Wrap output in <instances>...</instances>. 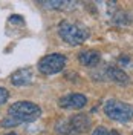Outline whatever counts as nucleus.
<instances>
[{
    "mask_svg": "<svg viewBox=\"0 0 133 135\" xmlns=\"http://www.w3.org/2000/svg\"><path fill=\"white\" fill-rule=\"evenodd\" d=\"M42 115V109L38 104L32 101H17L8 108V117L2 121L3 127H12L18 126L23 123L35 121L37 118Z\"/></svg>",
    "mask_w": 133,
    "mask_h": 135,
    "instance_id": "f257e3e1",
    "label": "nucleus"
},
{
    "mask_svg": "<svg viewBox=\"0 0 133 135\" xmlns=\"http://www.w3.org/2000/svg\"><path fill=\"white\" fill-rule=\"evenodd\" d=\"M92 126L89 115L76 114L69 118H63L55 123V132L61 135H81L87 132Z\"/></svg>",
    "mask_w": 133,
    "mask_h": 135,
    "instance_id": "f03ea898",
    "label": "nucleus"
},
{
    "mask_svg": "<svg viewBox=\"0 0 133 135\" xmlns=\"http://www.w3.org/2000/svg\"><path fill=\"white\" fill-rule=\"evenodd\" d=\"M58 29H60L58 31L60 37L72 46H78V45L84 43L89 38V29L83 25H78V23L63 22Z\"/></svg>",
    "mask_w": 133,
    "mask_h": 135,
    "instance_id": "7ed1b4c3",
    "label": "nucleus"
},
{
    "mask_svg": "<svg viewBox=\"0 0 133 135\" xmlns=\"http://www.w3.org/2000/svg\"><path fill=\"white\" fill-rule=\"evenodd\" d=\"M104 114L118 123H127L133 118V106L121 100H107L104 104Z\"/></svg>",
    "mask_w": 133,
    "mask_h": 135,
    "instance_id": "20e7f679",
    "label": "nucleus"
},
{
    "mask_svg": "<svg viewBox=\"0 0 133 135\" xmlns=\"http://www.w3.org/2000/svg\"><path fill=\"white\" fill-rule=\"evenodd\" d=\"M66 66V55L54 52L49 55H44L38 61V71L44 75H54L63 71V68Z\"/></svg>",
    "mask_w": 133,
    "mask_h": 135,
    "instance_id": "39448f33",
    "label": "nucleus"
},
{
    "mask_svg": "<svg viewBox=\"0 0 133 135\" xmlns=\"http://www.w3.org/2000/svg\"><path fill=\"white\" fill-rule=\"evenodd\" d=\"M58 104L64 109H81L87 104V98L83 94H67L58 100Z\"/></svg>",
    "mask_w": 133,
    "mask_h": 135,
    "instance_id": "423d86ee",
    "label": "nucleus"
},
{
    "mask_svg": "<svg viewBox=\"0 0 133 135\" xmlns=\"http://www.w3.org/2000/svg\"><path fill=\"white\" fill-rule=\"evenodd\" d=\"M32 77L34 72L31 68H22V69H17L11 75V83L14 86H28L32 83Z\"/></svg>",
    "mask_w": 133,
    "mask_h": 135,
    "instance_id": "0eeeda50",
    "label": "nucleus"
},
{
    "mask_svg": "<svg viewBox=\"0 0 133 135\" xmlns=\"http://www.w3.org/2000/svg\"><path fill=\"white\" fill-rule=\"evenodd\" d=\"M100 52L98 51H93V49H89V51H83L80 55H78V60H80V63L84 65V66H96L98 63H100Z\"/></svg>",
    "mask_w": 133,
    "mask_h": 135,
    "instance_id": "6e6552de",
    "label": "nucleus"
},
{
    "mask_svg": "<svg viewBox=\"0 0 133 135\" xmlns=\"http://www.w3.org/2000/svg\"><path fill=\"white\" fill-rule=\"evenodd\" d=\"M106 75H107L109 80H112V81H115L118 84H127L129 83V75L125 74L122 69H119V68H115V66H110L107 68V71H106Z\"/></svg>",
    "mask_w": 133,
    "mask_h": 135,
    "instance_id": "1a4fd4ad",
    "label": "nucleus"
},
{
    "mask_svg": "<svg viewBox=\"0 0 133 135\" xmlns=\"http://www.w3.org/2000/svg\"><path fill=\"white\" fill-rule=\"evenodd\" d=\"M72 2H61V0H50V2H40V5H43L44 8H50V9H60L63 8L64 5H70Z\"/></svg>",
    "mask_w": 133,
    "mask_h": 135,
    "instance_id": "9d476101",
    "label": "nucleus"
},
{
    "mask_svg": "<svg viewBox=\"0 0 133 135\" xmlns=\"http://www.w3.org/2000/svg\"><path fill=\"white\" fill-rule=\"evenodd\" d=\"M92 135H118L116 132H112V131H109V129H106V127H96L93 132H92Z\"/></svg>",
    "mask_w": 133,
    "mask_h": 135,
    "instance_id": "9b49d317",
    "label": "nucleus"
},
{
    "mask_svg": "<svg viewBox=\"0 0 133 135\" xmlns=\"http://www.w3.org/2000/svg\"><path fill=\"white\" fill-rule=\"evenodd\" d=\"M9 98V92L5 88H0V104H5Z\"/></svg>",
    "mask_w": 133,
    "mask_h": 135,
    "instance_id": "f8f14e48",
    "label": "nucleus"
},
{
    "mask_svg": "<svg viewBox=\"0 0 133 135\" xmlns=\"http://www.w3.org/2000/svg\"><path fill=\"white\" fill-rule=\"evenodd\" d=\"M11 22H18V23H23V20H22V17H20V16H12V17H11Z\"/></svg>",
    "mask_w": 133,
    "mask_h": 135,
    "instance_id": "ddd939ff",
    "label": "nucleus"
},
{
    "mask_svg": "<svg viewBox=\"0 0 133 135\" xmlns=\"http://www.w3.org/2000/svg\"><path fill=\"white\" fill-rule=\"evenodd\" d=\"M5 135H17V134H14V132H9V134H5Z\"/></svg>",
    "mask_w": 133,
    "mask_h": 135,
    "instance_id": "4468645a",
    "label": "nucleus"
}]
</instances>
